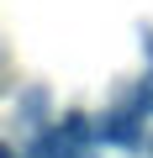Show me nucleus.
Masks as SVG:
<instances>
[{
    "label": "nucleus",
    "mask_w": 153,
    "mask_h": 158,
    "mask_svg": "<svg viewBox=\"0 0 153 158\" xmlns=\"http://www.w3.org/2000/svg\"><path fill=\"white\" fill-rule=\"evenodd\" d=\"M6 158H16V148H6Z\"/></svg>",
    "instance_id": "7ed1b4c3"
},
{
    "label": "nucleus",
    "mask_w": 153,
    "mask_h": 158,
    "mask_svg": "<svg viewBox=\"0 0 153 158\" xmlns=\"http://www.w3.org/2000/svg\"><path fill=\"white\" fill-rule=\"evenodd\" d=\"M32 158H74V142H69V132L58 127V132H37V142H32Z\"/></svg>",
    "instance_id": "f03ea898"
},
{
    "label": "nucleus",
    "mask_w": 153,
    "mask_h": 158,
    "mask_svg": "<svg viewBox=\"0 0 153 158\" xmlns=\"http://www.w3.org/2000/svg\"><path fill=\"white\" fill-rule=\"evenodd\" d=\"M137 116H142L137 106H132V111H111V116H106V127H100V132H106V142H111V148H132V142L142 137Z\"/></svg>",
    "instance_id": "f257e3e1"
}]
</instances>
